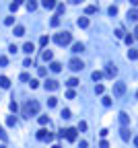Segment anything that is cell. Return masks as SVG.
Here are the masks:
<instances>
[{"instance_id": "obj_30", "label": "cell", "mask_w": 138, "mask_h": 148, "mask_svg": "<svg viewBox=\"0 0 138 148\" xmlns=\"http://www.w3.org/2000/svg\"><path fill=\"white\" fill-rule=\"evenodd\" d=\"M39 124H41V126L50 124V117H48V115H39Z\"/></svg>"}, {"instance_id": "obj_12", "label": "cell", "mask_w": 138, "mask_h": 148, "mask_svg": "<svg viewBox=\"0 0 138 148\" xmlns=\"http://www.w3.org/2000/svg\"><path fill=\"white\" fill-rule=\"evenodd\" d=\"M41 4H44V8H48V11H50V8H54V6H58L56 0H41Z\"/></svg>"}, {"instance_id": "obj_44", "label": "cell", "mask_w": 138, "mask_h": 148, "mask_svg": "<svg viewBox=\"0 0 138 148\" xmlns=\"http://www.w3.org/2000/svg\"><path fill=\"white\" fill-rule=\"evenodd\" d=\"M37 74H39V76H46V74H48V70H46V68H44V66H41V68H39V70H37Z\"/></svg>"}, {"instance_id": "obj_53", "label": "cell", "mask_w": 138, "mask_h": 148, "mask_svg": "<svg viewBox=\"0 0 138 148\" xmlns=\"http://www.w3.org/2000/svg\"><path fill=\"white\" fill-rule=\"evenodd\" d=\"M0 148H6V146H0Z\"/></svg>"}, {"instance_id": "obj_17", "label": "cell", "mask_w": 138, "mask_h": 148, "mask_svg": "<svg viewBox=\"0 0 138 148\" xmlns=\"http://www.w3.org/2000/svg\"><path fill=\"white\" fill-rule=\"evenodd\" d=\"M128 58H130V60H138V49L130 47V49H128Z\"/></svg>"}, {"instance_id": "obj_29", "label": "cell", "mask_w": 138, "mask_h": 148, "mask_svg": "<svg viewBox=\"0 0 138 148\" xmlns=\"http://www.w3.org/2000/svg\"><path fill=\"white\" fill-rule=\"evenodd\" d=\"M50 25H52V27H58V25H60V16H52Z\"/></svg>"}, {"instance_id": "obj_31", "label": "cell", "mask_w": 138, "mask_h": 148, "mask_svg": "<svg viewBox=\"0 0 138 148\" xmlns=\"http://www.w3.org/2000/svg\"><path fill=\"white\" fill-rule=\"evenodd\" d=\"M4 25H8V27L15 25V16H6V19H4Z\"/></svg>"}, {"instance_id": "obj_35", "label": "cell", "mask_w": 138, "mask_h": 148, "mask_svg": "<svg viewBox=\"0 0 138 148\" xmlns=\"http://www.w3.org/2000/svg\"><path fill=\"white\" fill-rule=\"evenodd\" d=\"M116 37H120V39H122V37H126V35H124V29H122V27H120V29H116Z\"/></svg>"}, {"instance_id": "obj_7", "label": "cell", "mask_w": 138, "mask_h": 148, "mask_svg": "<svg viewBox=\"0 0 138 148\" xmlns=\"http://www.w3.org/2000/svg\"><path fill=\"white\" fill-rule=\"evenodd\" d=\"M44 86H46V91H56L60 84H58V80H54V78H50V80H46V84H44Z\"/></svg>"}, {"instance_id": "obj_9", "label": "cell", "mask_w": 138, "mask_h": 148, "mask_svg": "<svg viewBox=\"0 0 138 148\" xmlns=\"http://www.w3.org/2000/svg\"><path fill=\"white\" fill-rule=\"evenodd\" d=\"M120 124H122V128H126L128 124H130V117H128V113H120Z\"/></svg>"}, {"instance_id": "obj_5", "label": "cell", "mask_w": 138, "mask_h": 148, "mask_svg": "<svg viewBox=\"0 0 138 148\" xmlns=\"http://www.w3.org/2000/svg\"><path fill=\"white\" fill-rule=\"evenodd\" d=\"M37 140L52 142V140H54V136H52V134H48V130H39V132H37Z\"/></svg>"}, {"instance_id": "obj_51", "label": "cell", "mask_w": 138, "mask_h": 148, "mask_svg": "<svg viewBox=\"0 0 138 148\" xmlns=\"http://www.w3.org/2000/svg\"><path fill=\"white\" fill-rule=\"evenodd\" d=\"M70 2H72V4H79V2H81V0H70Z\"/></svg>"}, {"instance_id": "obj_24", "label": "cell", "mask_w": 138, "mask_h": 148, "mask_svg": "<svg viewBox=\"0 0 138 148\" xmlns=\"http://www.w3.org/2000/svg\"><path fill=\"white\" fill-rule=\"evenodd\" d=\"M21 4H23V0H13V2H11V11H17Z\"/></svg>"}, {"instance_id": "obj_43", "label": "cell", "mask_w": 138, "mask_h": 148, "mask_svg": "<svg viewBox=\"0 0 138 148\" xmlns=\"http://www.w3.org/2000/svg\"><path fill=\"white\" fill-rule=\"evenodd\" d=\"M79 130H81V132H85V130H87V121H81V124H79Z\"/></svg>"}, {"instance_id": "obj_15", "label": "cell", "mask_w": 138, "mask_h": 148, "mask_svg": "<svg viewBox=\"0 0 138 148\" xmlns=\"http://www.w3.org/2000/svg\"><path fill=\"white\" fill-rule=\"evenodd\" d=\"M50 70L52 72H60V70H62V64H60V62H52L50 64Z\"/></svg>"}, {"instance_id": "obj_26", "label": "cell", "mask_w": 138, "mask_h": 148, "mask_svg": "<svg viewBox=\"0 0 138 148\" xmlns=\"http://www.w3.org/2000/svg\"><path fill=\"white\" fill-rule=\"evenodd\" d=\"M107 12H109V16H116V14H118V6H116V4H111V6L107 8Z\"/></svg>"}, {"instance_id": "obj_1", "label": "cell", "mask_w": 138, "mask_h": 148, "mask_svg": "<svg viewBox=\"0 0 138 148\" xmlns=\"http://www.w3.org/2000/svg\"><path fill=\"white\" fill-rule=\"evenodd\" d=\"M37 111H39V103H37L35 99H29V101L23 105V115H25V117H31V115H35Z\"/></svg>"}, {"instance_id": "obj_36", "label": "cell", "mask_w": 138, "mask_h": 148, "mask_svg": "<svg viewBox=\"0 0 138 148\" xmlns=\"http://www.w3.org/2000/svg\"><path fill=\"white\" fill-rule=\"evenodd\" d=\"M21 80H23V82H29V80H31V76H29L27 72H23V74H21Z\"/></svg>"}, {"instance_id": "obj_8", "label": "cell", "mask_w": 138, "mask_h": 148, "mask_svg": "<svg viewBox=\"0 0 138 148\" xmlns=\"http://www.w3.org/2000/svg\"><path fill=\"white\" fill-rule=\"evenodd\" d=\"M105 74H107V76H109V78H114V76H116V74H118V68H116V66H114V64H109V66H107V68H105Z\"/></svg>"}, {"instance_id": "obj_52", "label": "cell", "mask_w": 138, "mask_h": 148, "mask_svg": "<svg viewBox=\"0 0 138 148\" xmlns=\"http://www.w3.org/2000/svg\"><path fill=\"white\" fill-rule=\"evenodd\" d=\"M134 144H136V148H138V138H134Z\"/></svg>"}, {"instance_id": "obj_34", "label": "cell", "mask_w": 138, "mask_h": 148, "mask_svg": "<svg viewBox=\"0 0 138 148\" xmlns=\"http://www.w3.org/2000/svg\"><path fill=\"white\" fill-rule=\"evenodd\" d=\"M56 103H58L56 97H50V99H48V105H50V107H56Z\"/></svg>"}, {"instance_id": "obj_39", "label": "cell", "mask_w": 138, "mask_h": 148, "mask_svg": "<svg viewBox=\"0 0 138 148\" xmlns=\"http://www.w3.org/2000/svg\"><path fill=\"white\" fill-rule=\"evenodd\" d=\"M8 64V58L6 56H0V66H6Z\"/></svg>"}, {"instance_id": "obj_33", "label": "cell", "mask_w": 138, "mask_h": 148, "mask_svg": "<svg viewBox=\"0 0 138 148\" xmlns=\"http://www.w3.org/2000/svg\"><path fill=\"white\" fill-rule=\"evenodd\" d=\"M48 41H50V37H48V35H41V39H39V45H48Z\"/></svg>"}, {"instance_id": "obj_16", "label": "cell", "mask_w": 138, "mask_h": 148, "mask_svg": "<svg viewBox=\"0 0 138 148\" xmlns=\"http://www.w3.org/2000/svg\"><path fill=\"white\" fill-rule=\"evenodd\" d=\"M128 19H130V21H138V11H136V8L128 11Z\"/></svg>"}, {"instance_id": "obj_25", "label": "cell", "mask_w": 138, "mask_h": 148, "mask_svg": "<svg viewBox=\"0 0 138 148\" xmlns=\"http://www.w3.org/2000/svg\"><path fill=\"white\" fill-rule=\"evenodd\" d=\"M85 12H87V14H95V12H97V6H93V4H89L87 8H85Z\"/></svg>"}, {"instance_id": "obj_42", "label": "cell", "mask_w": 138, "mask_h": 148, "mask_svg": "<svg viewBox=\"0 0 138 148\" xmlns=\"http://www.w3.org/2000/svg\"><path fill=\"white\" fill-rule=\"evenodd\" d=\"M17 51H19V47H17V45H11V47H8V54H17Z\"/></svg>"}, {"instance_id": "obj_27", "label": "cell", "mask_w": 138, "mask_h": 148, "mask_svg": "<svg viewBox=\"0 0 138 148\" xmlns=\"http://www.w3.org/2000/svg\"><path fill=\"white\" fill-rule=\"evenodd\" d=\"M27 8H29V11H35V8H37V2H35V0H27Z\"/></svg>"}, {"instance_id": "obj_40", "label": "cell", "mask_w": 138, "mask_h": 148, "mask_svg": "<svg viewBox=\"0 0 138 148\" xmlns=\"http://www.w3.org/2000/svg\"><path fill=\"white\" fill-rule=\"evenodd\" d=\"M103 105L109 107V105H111V97H103Z\"/></svg>"}, {"instance_id": "obj_11", "label": "cell", "mask_w": 138, "mask_h": 148, "mask_svg": "<svg viewBox=\"0 0 138 148\" xmlns=\"http://www.w3.org/2000/svg\"><path fill=\"white\" fill-rule=\"evenodd\" d=\"M33 49H35V45H33L31 41H27V43L23 45V51H25V54H33Z\"/></svg>"}, {"instance_id": "obj_32", "label": "cell", "mask_w": 138, "mask_h": 148, "mask_svg": "<svg viewBox=\"0 0 138 148\" xmlns=\"http://www.w3.org/2000/svg\"><path fill=\"white\" fill-rule=\"evenodd\" d=\"M103 91H105V86H103V84H97V86H95V93H97V95H103Z\"/></svg>"}, {"instance_id": "obj_19", "label": "cell", "mask_w": 138, "mask_h": 148, "mask_svg": "<svg viewBox=\"0 0 138 148\" xmlns=\"http://www.w3.org/2000/svg\"><path fill=\"white\" fill-rule=\"evenodd\" d=\"M41 58H44V60H46V62H52V58H54V54H52V51H50V49H46V51H44V54H41Z\"/></svg>"}, {"instance_id": "obj_21", "label": "cell", "mask_w": 138, "mask_h": 148, "mask_svg": "<svg viewBox=\"0 0 138 148\" xmlns=\"http://www.w3.org/2000/svg\"><path fill=\"white\" fill-rule=\"evenodd\" d=\"M83 49H85V45H83V43H74V45H72V51H74V54H81Z\"/></svg>"}, {"instance_id": "obj_37", "label": "cell", "mask_w": 138, "mask_h": 148, "mask_svg": "<svg viewBox=\"0 0 138 148\" xmlns=\"http://www.w3.org/2000/svg\"><path fill=\"white\" fill-rule=\"evenodd\" d=\"M124 39H126V43H128V45H132V43H134V35H126Z\"/></svg>"}, {"instance_id": "obj_46", "label": "cell", "mask_w": 138, "mask_h": 148, "mask_svg": "<svg viewBox=\"0 0 138 148\" xmlns=\"http://www.w3.org/2000/svg\"><path fill=\"white\" fill-rule=\"evenodd\" d=\"M29 84H31V89H37V86H39V82H37V80H33V78H31V82H29Z\"/></svg>"}, {"instance_id": "obj_48", "label": "cell", "mask_w": 138, "mask_h": 148, "mask_svg": "<svg viewBox=\"0 0 138 148\" xmlns=\"http://www.w3.org/2000/svg\"><path fill=\"white\" fill-rule=\"evenodd\" d=\"M66 11V8H64V4H58V14H62Z\"/></svg>"}, {"instance_id": "obj_13", "label": "cell", "mask_w": 138, "mask_h": 148, "mask_svg": "<svg viewBox=\"0 0 138 148\" xmlns=\"http://www.w3.org/2000/svg\"><path fill=\"white\" fill-rule=\"evenodd\" d=\"M79 27L81 29H87L89 27V19H87V16H81V19H79Z\"/></svg>"}, {"instance_id": "obj_14", "label": "cell", "mask_w": 138, "mask_h": 148, "mask_svg": "<svg viewBox=\"0 0 138 148\" xmlns=\"http://www.w3.org/2000/svg\"><path fill=\"white\" fill-rule=\"evenodd\" d=\"M15 35L17 37H23L25 35V27H23V25H17V27H15Z\"/></svg>"}, {"instance_id": "obj_18", "label": "cell", "mask_w": 138, "mask_h": 148, "mask_svg": "<svg viewBox=\"0 0 138 148\" xmlns=\"http://www.w3.org/2000/svg\"><path fill=\"white\" fill-rule=\"evenodd\" d=\"M0 86H2V89H8V86H11V80H8L6 76H0Z\"/></svg>"}, {"instance_id": "obj_20", "label": "cell", "mask_w": 138, "mask_h": 148, "mask_svg": "<svg viewBox=\"0 0 138 148\" xmlns=\"http://www.w3.org/2000/svg\"><path fill=\"white\" fill-rule=\"evenodd\" d=\"M91 78H93V80H95V82H99V80H101V78H103V72H99V70H95V72L91 74Z\"/></svg>"}, {"instance_id": "obj_6", "label": "cell", "mask_w": 138, "mask_h": 148, "mask_svg": "<svg viewBox=\"0 0 138 148\" xmlns=\"http://www.w3.org/2000/svg\"><path fill=\"white\" fill-rule=\"evenodd\" d=\"M64 132H66V140H68V142H74V140H76V130H74V128H66Z\"/></svg>"}, {"instance_id": "obj_38", "label": "cell", "mask_w": 138, "mask_h": 148, "mask_svg": "<svg viewBox=\"0 0 138 148\" xmlns=\"http://www.w3.org/2000/svg\"><path fill=\"white\" fill-rule=\"evenodd\" d=\"M76 97V95H74V91L70 89V91H66V99H74Z\"/></svg>"}, {"instance_id": "obj_47", "label": "cell", "mask_w": 138, "mask_h": 148, "mask_svg": "<svg viewBox=\"0 0 138 148\" xmlns=\"http://www.w3.org/2000/svg\"><path fill=\"white\" fill-rule=\"evenodd\" d=\"M17 109H19V105H17L15 101H11V111H17Z\"/></svg>"}, {"instance_id": "obj_10", "label": "cell", "mask_w": 138, "mask_h": 148, "mask_svg": "<svg viewBox=\"0 0 138 148\" xmlns=\"http://www.w3.org/2000/svg\"><path fill=\"white\" fill-rule=\"evenodd\" d=\"M120 136H122L124 142H128V140H130V130H128V128H122V130H120Z\"/></svg>"}, {"instance_id": "obj_45", "label": "cell", "mask_w": 138, "mask_h": 148, "mask_svg": "<svg viewBox=\"0 0 138 148\" xmlns=\"http://www.w3.org/2000/svg\"><path fill=\"white\" fill-rule=\"evenodd\" d=\"M99 148H109V144H107V140H101V142H99Z\"/></svg>"}, {"instance_id": "obj_3", "label": "cell", "mask_w": 138, "mask_h": 148, "mask_svg": "<svg viewBox=\"0 0 138 148\" xmlns=\"http://www.w3.org/2000/svg\"><path fill=\"white\" fill-rule=\"evenodd\" d=\"M68 66H70V70H72V72H79V70H83V68H85L83 60H79V58H72L70 62H68Z\"/></svg>"}, {"instance_id": "obj_22", "label": "cell", "mask_w": 138, "mask_h": 148, "mask_svg": "<svg viewBox=\"0 0 138 148\" xmlns=\"http://www.w3.org/2000/svg\"><path fill=\"white\" fill-rule=\"evenodd\" d=\"M66 84L72 89V86H76V84H79V78H74V76H72V78H68V80H66Z\"/></svg>"}, {"instance_id": "obj_49", "label": "cell", "mask_w": 138, "mask_h": 148, "mask_svg": "<svg viewBox=\"0 0 138 148\" xmlns=\"http://www.w3.org/2000/svg\"><path fill=\"white\" fill-rule=\"evenodd\" d=\"M130 4L132 6H138V0H130Z\"/></svg>"}, {"instance_id": "obj_50", "label": "cell", "mask_w": 138, "mask_h": 148, "mask_svg": "<svg viewBox=\"0 0 138 148\" xmlns=\"http://www.w3.org/2000/svg\"><path fill=\"white\" fill-rule=\"evenodd\" d=\"M134 33H136V35H134V39H138V25H136V29H134Z\"/></svg>"}, {"instance_id": "obj_4", "label": "cell", "mask_w": 138, "mask_h": 148, "mask_svg": "<svg viewBox=\"0 0 138 148\" xmlns=\"http://www.w3.org/2000/svg\"><path fill=\"white\" fill-rule=\"evenodd\" d=\"M126 93V82H116L114 84V97H122Z\"/></svg>"}, {"instance_id": "obj_41", "label": "cell", "mask_w": 138, "mask_h": 148, "mask_svg": "<svg viewBox=\"0 0 138 148\" xmlns=\"http://www.w3.org/2000/svg\"><path fill=\"white\" fill-rule=\"evenodd\" d=\"M6 138H8V136H6V132L2 130V126H0V140H6Z\"/></svg>"}, {"instance_id": "obj_23", "label": "cell", "mask_w": 138, "mask_h": 148, "mask_svg": "<svg viewBox=\"0 0 138 148\" xmlns=\"http://www.w3.org/2000/svg\"><path fill=\"white\" fill-rule=\"evenodd\" d=\"M60 115H62V119H70L72 113H70V109H62V113H60Z\"/></svg>"}, {"instance_id": "obj_2", "label": "cell", "mask_w": 138, "mask_h": 148, "mask_svg": "<svg viewBox=\"0 0 138 148\" xmlns=\"http://www.w3.org/2000/svg\"><path fill=\"white\" fill-rule=\"evenodd\" d=\"M54 41L58 43V45H68V43L72 41V33H68V31H62V33H56V37Z\"/></svg>"}, {"instance_id": "obj_28", "label": "cell", "mask_w": 138, "mask_h": 148, "mask_svg": "<svg viewBox=\"0 0 138 148\" xmlns=\"http://www.w3.org/2000/svg\"><path fill=\"white\" fill-rule=\"evenodd\" d=\"M15 124H17V117L15 115H8L6 117V126H15Z\"/></svg>"}]
</instances>
